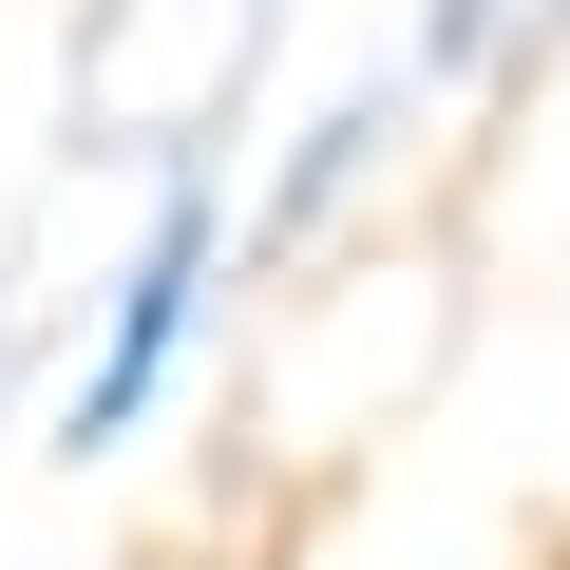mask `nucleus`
<instances>
[{
  "instance_id": "1",
  "label": "nucleus",
  "mask_w": 570,
  "mask_h": 570,
  "mask_svg": "<svg viewBox=\"0 0 570 570\" xmlns=\"http://www.w3.org/2000/svg\"><path fill=\"white\" fill-rule=\"evenodd\" d=\"M209 305H228V190L171 153L134 266L96 285V324H77V362H58V400H39V456H115V438H153V400L190 381V324H209Z\"/></svg>"
},
{
  "instance_id": "2",
  "label": "nucleus",
  "mask_w": 570,
  "mask_h": 570,
  "mask_svg": "<svg viewBox=\"0 0 570 570\" xmlns=\"http://www.w3.org/2000/svg\"><path fill=\"white\" fill-rule=\"evenodd\" d=\"M285 0H77L58 58V134L77 153H209V115L266 77Z\"/></svg>"
},
{
  "instance_id": "3",
  "label": "nucleus",
  "mask_w": 570,
  "mask_h": 570,
  "mask_svg": "<svg viewBox=\"0 0 570 570\" xmlns=\"http://www.w3.org/2000/svg\"><path fill=\"white\" fill-rule=\"evenodd\" d=\"M419 115H438V96H419V58L343 77V96H324L305 134H285V171H266V209L228 228V266H305V247H343V228H362V171H381V153H400Z\"/></svg>"
}]
</instances>
